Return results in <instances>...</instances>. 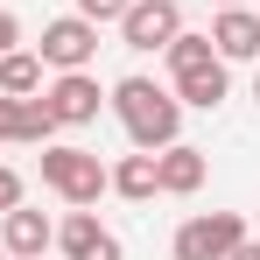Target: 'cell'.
Returning a JSON list of instances; mask_svg holds the SVG:
<instances>
[{
    "label": "cell",
    "mask_w": 260,
    "mask_h": 260,
    "mask_svg": "<svg viewBox=\"0 0 260 260\" xmlns=\"http://www.w3.org/2000/svg\"><path fill=\"white\" fill-rule=\"evenodd\" d=\"M113 113H120L127 141H134V148H148V155L169 148L176 127H183V99L162 91L155 78H120V85H113Z\"/></svg>",
    "instance_id": "1"
},
{
    "label": "cell",
    "mask_w": 260,
    "mask_h": 260,
    "mask_svg": "<svg viewBox=\"0 0 260 260\" xmlns=\"http://www.w3.org/2000/svg\"><path fill=\"white\" fill-rule=\"evenodd\" d=\"M162 56H169L176 99H183V106H197V113H218V99L232 91V78H225V56L211 49V36H190V28H183Z\"/></svg>",
    "instance_id": "2"
},
{
    "label": "cell",
    "mask_w": 260,
    "mask_h": 260,
    "mask_svg": "<svg viewBox=\"0 0 260 260\" xmlns=\"http://www.w3.org/2000/svg\"><path fill=\"white\" fill-rule=\"evenodd\" d=\"M43 183L63 197V204H99V190H113V169H106L91 148L43 141Z\"/></svg>",
    "instance_id": "3"
},
{
    "label": "cell",
    "mask_w": 260,
    "mask_h": 260,
    "mask_svg": "<svg viewBox=\"0 0 260 260\" xmlns=\"http://www.w3.org/2000/svg\"><path fill=\"white\" fill-rule=\"evenodd\" d=\"M127 49H169L183 36V7L176 0H127V14L113 21Z\"/></svg>",
    "instance_id": "4"
},
{
    "label": "cell",
    "mask_w": 260,
    "mask_h": 260,
    "mask_svg": "<svg viewBox=\"0 0 260 260\" xmlns=\"http://www.w3.org/2000/svg\"><path fill=\"white\" fill-rule=\"evenodd\" d=\"M246 239V218L239 211H204L176 232V260H225L232 246Z\"/></svg>",
    "instance_id": "5"
},
{
    "label": "cell",
    "mask_w": 260,
    "mask_h": 260,
    "mask_svg": "<svg viewBox=\"0 0 260 260\" xmlns=\"http://www.w3.org/2000/svg\"><path fill=\"white\" fill-rule=\"evenodd\" d=\"M36 56H43L49 71H85L91 56H99V21H85V14L49 21V28H43V43H36Z\"/></svg>",
    "instance_id": "6"
},
{
    "label": "cell",
    "mask_w": 260,
    "mask_h": 260,
    "mask_svg": "<svg viewBox=\"0 0 260 260\" xmlns=\"http://www.w3.org/2000/svg\"><path fill=\"white\" fill-rule=\"evenodd\" d=\"M43 106H49L56 127H85V120H99L106 91H99L91 71H56V85H43Z\"/></svg>",
    "instance_id": "7"
},
{
    "label": "cell",
    "mask_w": 260,
    "mask_h": 260,
    "mask_svg": "<svg viewBox=\"0 0 260 260\" xmlns=\"http://www.w3.org/2000/svg\"><path fill=\"white\" fill-rule=\"evenodd\" d=\"M7 225H0V246H7V260H43L49 246H56V225H49L43 211H28V204H14V211H0Z\"/></svg>",
    "instance_id": "8"
},
{
    "label": "cell",
    "mask_w": 260,
    "mask_h": 260,
    "mask_svg": "<svg viewBox=\"0 0 260 260\" xmlns=\"http://www.w3.org/2000/svg\"><path fill=\"white\" fill-rule=\"evenodd\" d=\"M211 49L225 56V63H253V56H260V14H253V7H218Z\"/></svg>",
    "instance_id": "9"
},
{
    "label": "cell",
    "mask_w": 260,
    "mask_h": 260,
    "mask_svg": "<svg viewBox=\"0 0 260 260\" xmlns=\"http://www.w3.org/2000/svg\"><path fill=\"white\" fill-rule=\"evenodd\" d=\"M155 183H162V197H190L204 183V148H190V141L155 148Z\"/></svg>",
    "instance_id": "10"
},
{
    "label": "cell",
    "mask_w": 260,
    "mask_h": 260,
    "mask_svg": "<svg viewBox=\"0 0 260 260\" xmlns=\"http://www.w3.org/2000/svg\"><path fill=\"white\" fill-rule=\"evenodd\" d=\"M56 120H49L43 99H14V91H0V141H49Z\"/></svg>",
    "instance_id": "11"
},
{
    "label": "cell",
    "mask_w": 260,
    "mask_h": 260,
    "mask_svg": "<svg viewBox=\"0 0 260 260\" xmlns=\"http://www.w3.org/2000/svg\"><path fill=\"white\" fill-rule=\"evenodd\" d=\"M0 91L36 99V91H43V56H36V49H7V56H0Z\"/></svg>",
    "instance_id": "12"
},
{
    "label": "cell",
    "mask_w": 260,
    "mask_h": 260,
    "mask_svg": "<svg viewBox=\"0 0 260 260\" xmlns=\"http://www.w3.org/2000/svg\"><path fill=\"white\" fill-rule=\"evenodd\" d=\"M113 190H120V197H134V204L162 197V183H155V155H148V148H141V155H127V162L113 169Z\"/></svg>",
    "instance_id": "13"
},
{
    "label": "cell",
    "mask_w": 260,
    "mask_h": 260,
    "mask_svg": "<svg viewBox=\"0 0 260 260\" xmlns=\"http://www.w3.org/2000/svg\"><path fill=\"white\" fill-rule=\"evenodd\" d=\"M99 232H106V225H99V211H91V204H71V218L56 225V246L78 260V253H91V246H99Z\"/></svg>",
    "instance_id": "14"
},
{
    "label": "cell",
    "mask_w": 260,
    "mask_h": 260,
    "mask_svg": "<svg viewBox=\"0 0 260 260\" xmlns=\"http://www.w3.org/2000/svg\"><path fill=\"white\" fill-rule=\"evenodd\" d=\"M78 14L106 28V21H120V14H127V0H78Z\"/></svg>",
    "instance_id": "15"
},
{
    "label": "cell",
    "mask_w": 260,
    "mask_h": 260,
    "mask_svg": "<svg viewBox=\"0 0 260 260\" xmlns=\"http://www.w3.org/2000/svg\"><path fill=\"white\" fill-rule=\"evenodd\" d=\"M14 204H21V176L0 162V211H14Z\"/></svg>",
    "instance_id": "16"
},
{
    "label": "cell",
    "mask_w": 260,
    "mask_h": 260,
    "mask_svg": "<svg viewBox=\"0 0 260 260\" xmlns=\"http://www.w3.org/2000/svg\"><path fill=\"white\" fill-rule=\"evenodd\" d=\"M78 260H127V246H120L113 232H99V246H91V253H78Z\"/></svg>",
    "instance_id": "17"
},
{
    "label": "cell",
    "mask_w": 260,
    "mask_h": 260,
    "mask_svg": "<svg viewBox=\"0 0 260 260\" xmlns=\"http://www.w3.org/2000/svg\"><path fill=\"white\" fill-rule=\"evenodd\" d=\"M21 43V21H14V14H7V7H0V56H7V49Z\"/></svg>",
    "instance_id": "18"
},
{
    "label": "cell",
    "mask_w": 260,
    "mask_h": 260,
    "mask_svg": "<svg viewBox=\"0 0 260 260\" xmlns=\"http://www.w3.org/2000/svg\"><path fill=\"white\" fill-rule=\"evenodd\" d=\"M225 260H260V246H253V239H239V246H232Z\"/></svg>",
    "instance_id": "19"
},
{
    "label": "cell",
    "mask_w": 260,
    "mask_h": 260,
    "mask_svg": "<svg viewBox=\"0 0 260 260\" xmlns=\"http://www.w3.org/2000/svg\"><path fill=\"white\" fill-rule=\"evenodd\" d=\"M218 7H246V0H218Z\"/></svg>",
    "instance_id": "20"
},
{
    "label": "cell",
    "mask_w": 260,
    "mask_h": 260,
    "mask_svg": "<svg viewBox=\"0 0 260 260\" xmlns=\"http://www.w3.org/2000/svg\"><path fill=\"white\" fill-rule=\"evenodd\" d=\"M253 99H260V78H253Z\"/></svg>",
    "instance_id": "21"
},
{
    "label": "cell",
    "mask_w": 260,
    "mask_h": 260,
    "mask_svg": "<svg viewBox=\"0 0 260 260\" xmlns=\"http://www.w3.org/2000/svg\"><path fill=\"white\" fill-rule=\"evenodd\" d=\"M0 260H7V246H0Z\"/></svg>",
    "instance_id": "22"
}]
</instances>
